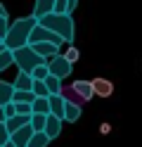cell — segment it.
Returning <instances> with one entry per match:
<instances>
[{"mask_svg":"<svg viewBox=\"0 0 142 147\" xmlns=\"http://www.w3.org/2000/svg\"><path fill=\"white\" fill-rule=\"evenodd\" d=\"M36 26H38V19H36L33 14H31V17H22V19L12 22L9 31L0 38V45H5V48H9V50L24 48V45L31 43V33H33Z\"/></svg>","mask_w":142,"mask_h":147,"instance_id":"6da1fadb","label":"cell"},{"mask_svg":"<svg viewBox=\"0 0 142 147\" xmlns=\"http://www.w3.org/2000/svg\"><path fill=\"white\" fill-rule=\"evenodd\" d=\"M40 24L45 26V29L55 31L57 36H62L64 43H69V45H71L73 38H76V24H73V19H71V14H57V12H52V14L43 17Z\"/></svg>","mask_w":142,"mask_h":147,"instance_id":"7a4b0ae2","label":"cell"},{"mask_svg":"<svg viewBox=\"0 0 142 147\" xmlns=\"http://www.w3.org/2000/svg\"><path fill=\"white\" fill-rule=\"evenodd\" d=\"M43 62H47V59H45V57H40V55L33 50V45H24V48L14 50V64L19 67V71L31 74L36 67H40Z\"/></svg>","mask_w":142,"mask_h":147,"instance_id":"3957f363","label":"cell"},{"mask_svg":"<svg viewBox=\"0 0 142 147\" xmlns=\"http://www.w3.org/2000/svg\"><path fill=\"white\" fill-rule=\"evenodd\" d=\"M47 64H50V74L57 78H66L73 69V64L66 59V55H55V57L47 59Z\"/></svg>","mask_w":142,"mask_h":147,"instance_id":"277c9868","label":"cell"},{"mask_svg":"<svg viewBox=\"0 0 142 147\" xmlns=\"http://www.w3.org/2000/svg\"><path fill=\"white\" fill-rule=\"evenodd\" d=\"M33 43H57V45H62L64 38H62V36H57L55 31L45 29V26L38 22V26H36L33 33H31V43H28V45H33Z\"/></svg>","mask_w":142,"mask_h":147,"instance_id":"5b68a950","label":"cell"},{"mask_svg":"<svg viewBox=\"0 0 142 147\" xmlns=\"http://www.w3.org/2000/svg\"><path fill=\"white\" fill-rule=\"evenodd\" d=\"M71 90H73V93L83 100V102H88V100L95 95L92 81H81V78H78V81H73V83H71Z\"/></svg>","mask_w":142,"mask_h":147,"instance_id":"8992f818","label":"cell"},{"mask_svg":"<svg viewBox=\"0 0 142 147\" xmlns=\"http://www.w3.org/2000/svg\"><path fill=\"white\" fill-rule=\"evenodd\" d=\"M31 116H33V114H17V116L7 119V121H3V123H5V128L9 131V135H12L14 131H19V128L31 126Z\"/></svg>","mask_w":142,"mask_h":147,"instance_id":"52a82bcc","label":"cell"},{"mask_svg":"<svg viewBox=\"0 0 142 147\" xmlns=\"http://www.w3.org/2000/svg\"><path fill=\"white\" fill-rule=\"evenodd\" d=\"M33 133H36V131H33L31 126H24V128H19V131H14L9 140H12V142H14L17 147H28V142H31Z\"/></svg>","mask_w":142,"mask_h":147,"instance_id":"ba28073f","label":"cell"},{"mask_svg":"<svg viewBox=\"0 0 142 147\" xmlns=\"http://www.w3.org/2000/svg\"><path fill=\"white\" fill-rule=\"evenodd\" d=\"M55 3H57V0H36V5H33V17L40 22L43 17L52 14V12H55Z\"/></svg>","mask_w":142,"mask_h":147,"instance_id":"9c48e42d","label":"cell"},{"mask_svg":"<svg viewBox=\"0 0 142 147\" xmlns=\"http://www.w3.org/2000/svg\"><path fill=\"white\" fill-rule=\"evenodd\" d=\"M92 88H95L97 97H109L114 93V83L109 78H92Z\"/></svg>","mask_w":142,"mask_h":147,"instance_id":"30bf717a","label":"cell"},{"mask_svg":"<svg viewBox=\"0 0 142 147\" xmlns=\"http://www.w3.org/2000/svg\"><path fill=\"white\" fill-rule=\"evenodd\" d=\"M14 95H17L14 83H9V81H0V107L7 105V102H14Z\"/></svg>","mask_w":142,"mask_h":147,"instance_id":"8fae6325","label":"cell"},{"mask_svg":"<svg viewBox=\"0 0 142 147\" xmlns=\"http://www.w3.org/2000/svg\"><path fill=\"white\" fill-rule=\"evenodd\" d=\"M33 50L40 55V57L50 59V57H55V55H59V45L57 43H33Z\"/></svg>","mask_w":142,"mask_h":147,"instance_id":"7c38bea8","label":"cell"},{"mask_svg":"<svg viewBox=\"0 0 142 147\" xmlns=\"http://www.w3.org/2000/svg\"><path fill=\"white\" fill-rule=\"evenodd\" d=\"M50 109H52L55 116L64 119V114H66V97L64 95H50Z\"/></svg>","mask_w":142,"mask_h":147,"instance_id":"4fadbf2b","label":"cell"},{"mask_svg":"<svg viewBox=\"0 0 142 147\" xmlns=\"http://www.w3.org/2000/svg\"><path fill=\"white\" fill-rule=\"evenodd\" d=\"M33 83H36V78L31 74H26V71H19L17 78H14V88L17 90H33Z\"/></svg>","mask_w":142,"mask_h":147,"instance_id":"5bb4252c","label":"cell"},{"mask_svg":"<svg viewBox=\"0 0 142 147\" xmlns=\"http://www.w3.org/2000/svg\"><path fill=\"white\" fill-rule=\"evenodd\" d=\"M62 121H64V119L55 116V114H50V116H47V126H45V133L50 135L52 140H55V138L62 133Z\"/></svg>","mask_w":142,"mask_h":147,"instance_id":"9a60e30c","label":"cell"},{"mask_svg":"<svg viewBox=\"0 0 142 147\" xmlns=\"http://www.w3.org/2000/svg\"><path fill=\"white\" fill-rule=\"evenodd\" d=\"M81 119V105H76L73 100H66V114H64V121L76 123Z\"/></svg>","mask_w":142,"mask_h":147,"instance_id":"2e32d148","label":"cell"},{"mask_svg":"<svg viewBox=\"0 0 142 147\" xmlns=\"http://www.w3.org/2000/svg\"><path fill=\"white\" fill-rule=\"evenodd\" d=\"M14 64V50H9V48H0V71H5V69H9Z\"/></svg>","mask_w":142,"mask_h":147,"instance_id":"e0dca14e","label":"cell"},{"mask_svg":"<svg viewBox=\"0 0 142 147\" xmlns=\"http://www.w3.org/2000/svg\"><path fill=\"white\" fill-rule=\"evenodd\" d=\"M47 116H50V114H33V116H31V128H33L36 133H45Z\"/></svg>","mask_w":142,"mask_h":147,"instance_id":"ac0fdd59","label":"cell"},{"mask_svg":"<svg viewBox=\"0 0 142 147\" xmlns=\"http://www.w3.org/2000/svg\"><path fill=\"white\" fill-rule=\"evenodd\" d=\"M33 114H52L50 97H38L36 102H33Z\"/></svg>","mask_w":142,"mask_h":147,"instance_id":"d6986e66","label":"cell"},{"mask_svg":"<svg viewBox=\"0 0 142 147\" xmlns=\"http://www.w3.org/2000/svg\"><path fill=\"white\" fill-rule=\"evenodd\" d=\"M52 142V138L47 135V133H33L31 138V142H28V147H47Z\"/></svg>","mask_w":142,"mask_h":147,"instance_id":"ffe728a7","label":"cell"},{"mask_svg":"<svg viewBox=\"0 0 142 147\" xmlns=\"http://www.w3.org/2000/svg\"><path fill=\"white\" fill-rule=\"evenodd\" d=\"M38 95L33 93V90H17V95H14V102H36Z\"/></svg>","mask_w":142,"mask_h":147,"instance_id":"44dd1931","label":"cell"},{"mask_svg":"<svg viewBox=\"0 0 142 147\" xmlns=\"http://www.w3.org/2000/svg\"><path fill=\"white\" fill-rule=\"evenodd\" d=\"M45 83H47V88H50V93L52 95H62V78H57V76H47L45 78Z\"/></svg>","mask_w":142,"mask_h":147,"instance_id":"7402d4cb","label":"cell"},{"mask_svg":"<svg viewBox=\"0 0 142 147\" xmlns=\"http://www.w3.org/2000/svg\"><path fill=\"white\" fill-rule=\"evenodd\" d=\"M31 76H33L36 81H45L47 76H50V64H47V62H43L40 67H36V69L31 71Z\"/></svg>","mask_w":142,"mask_h":147,"instance_id":"603a6c76","label":"cell"},{"mask_svg":"<svg viewBox=\"0 0 142 147\" xmlns=\"http://www.w3.org/2000/svg\"><path fill=\"white\" fill-rule=\"evenodd\" d=\"M9 26H12V24H9V17H7V10H5V7L3 5H0V38H3V36L9 31Z\"/></svg>","mask_w":142,"mask_h":147,"instance_id":"cb8c5ba5","label":"cell"},{"mask_svg":"<svg viewBox=\"0 0 142 147\" xmlns=\"http://www.w3.org/2000/svg\"><path fill=\"white\" fill-rule=\"evenodd\" d=\"M33 93H36L38 97H50V95H52L45 81H36V83H33Z\"/></svg>","mask_w":142,"mask_h":147,"instance_id":"d4e9b609","label":"cell"},{"mask_svg":"<svg viewBox=\"0 0 142 147\" xmlns=\"http://www.w3.org/2000/svg\"><path fill=\"white\" fill-rule=\"evenodd\" d=\"M12 116H17V105L14 102L3 105V121H7V119H12Z\"/></svg>","mask_w":142,"mask_h":147,"instance_id":"484cf974","label":"cell"},{"mask_svg":"<svg viewBox=\"0 0 142 147\" xmlns=\"http://www.w3.org/2000/svg\"><path fill=\"white\" fill-rule=\"evenodd\" d=\"M64 55H66V59H69L71 64H76V62H78V57H81V52H78V48H76V45H69Z\"/></svg>","mask_w":142,"mask_h":147,"instance_id":"4316f807","label":"cell"},{"mask_svg":"<svg viewBox=\"0 0 142 147\" xmlns=\"http://www.w3.org/2000/svg\"><path fill=\"white\" fill-rule=\"evenodd\" d=\"M14 105H17V114H33L31 102H14Z\"/></svg>","mask_w":142,"mask_h":147,"instance_id":"83f0119b","label":"cell"},{"mask_svg":"<svg viewBox=\"0 0 142 147\" xmlns=\"http://www.w3.org/2000/svg\"><path fill=\"white\" fill-rule=\"evenodd\" d=\"M76 7H78V0H69V14L76 10Z\"/></svg>","mask_w":142,"mask_h":147,"instance_id":"f1b7e54d","label":"cell"},{"mask_svg":"<svg viewBox=\"0 0 142 147\" xmlns=\"http://www.w3.org/2000/svg\"><path fill=\"white\" fill-rule=\"evenodd\" d=\"M100 131H102V133H109V131H111V126H109V123H102V126H100Z\"/></svg>","mask_w":142,"mask_h":147,"instance_id":"f546056e","label":"cell"},{"mask_svg":"<svg viewBox=\"0 0 142 147\" xmlns=\"http://www.w3.org/2000/svg\"><path fill=\"white\" fill-rule=\"evenodd\" d=\"M0 147H17V145H14L12 140H7V142H3V145H0Z\"/></svg>","mask_w":142,"mask_h":147,"instance_id":"4dcf8cb0","label":"cell"}]
</instances>
